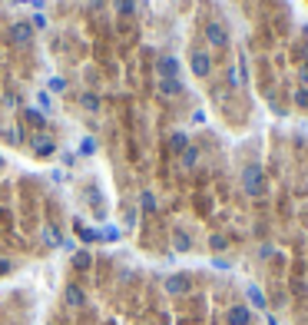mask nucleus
Listing matches in <instances>:
<instances>
[{
    "label": "nucleus",
    "mask_w": 308,
    "mask_h": 325,
    "mask_svg": "<svg viewBox=\"0 0 308 325\" xmlns=\"http://www.w3.org/2000/svg\"><path fill=\"white\" fill-rule=\"evenodd\" d=\"M212 249H225V239H222V236H212Z\"/></svg>",
    "instance_id": "24"
},
{
    "label": "nucleus",
    "mask_w": 308,
    "mask_h": 325,
    "mask_svg": "<svg viewBox=\"0 0 308 325\" xmlns=\"http://www.w3.org/2000/svg\"><path fill=\"white\" fill-rule=\"evenodd\" d=\"M205 40H209L212 47H225V43H229V30H225V23H219V20L205 23Z\"/></svg>",
    "instance_id": "1"
},
{
    "label": "nucleus",
    "mask_w": 308,
    "mask_h": 325,
    "mask_svg": "<svg viewBox=\"0 0 308 325\" xmlns=\"http://www.w3.org/2000/svg\"><path fill=\"white\" fill-rule=\"evenodd\" d=\"M302 80H305V83H308V63H305V67H302Z\"/></svg>",
    "instance_id": "26"
},
{
    "label": "nucleus",
    "mask_w": 308,
    "mask_h": 325,
    "mask_svg": "<svg viewBox=\"0 0 308 325\" xmlns=\"http://www.w3.org/2000/svg\"><path fill=\"white\" fill-rule=\"evenodd\" d=\"M80 103H83L86 110H100V100H96L93 93H83V96H80Z\"/></svg>",
    "instance_id": "18"
},
{
    "label": "nucleus",
    "mask_w": 308,
    "mask_h": 325,
    "mask_svg": "<svg viewBox=\"0 0 308 325\" xmlns=\"http://www.w3.org/2000/svg\"><path fill=\"white\" fill-rule=\"evenodd\" d=\"M249 299H252V302H255V308H265V295H262V289L249 286Z\"/></svg>",
    "instance_id": "15"
},
{
    "label": "nucleus",
    "mask_w": 308,
    "mask_h": 325,
    "mask_svg": "<svg viewBox=\"0 0 308 325\" xmlns=\"http://www.w3.org/2000/svg\"><path fill=\"white\" fill-rule=\"evenodd\" d=\"M63 302H67L70 308H83V306H86V292H83V286L70 282V286L63 289Z\"/></svg>",
    "instance_id": "3"
},
{
    "label": "nucleus",
    "mask_w": 308,
    "mask_h": 325,
    "mask_svg": "<svg viewBox=\"0 0 308 325\" xmlns=\"http://www.w3.org/2000/svg\"><path fill=\"white\" fill-rule=\"evenodd\" d=\"M182 163H186V166H196V150H192V146L182 150Z\"/></svg>",
    "instance_id": "19"
},
{
    "label": "nucleus",
    "mask_w": 308,
    "mask_h": 325,
    "mask_svg": "<svg viewBox=\"0 0 308 325\" xmlns=\"http://www.w3.org/2000/svg\"><path fill=\"white\" fill-rule=\"evenodd\" d=\"M242 183H245L249 192H262V170H258V166H249V170L242 172Z\"/></svg>",
    "instance_id": "7"
},
{
    "label": "nucleus",
    "mask_w": 308,
    "mask_h": 325,
    "mask_svg": "<svg viewBox=\"0 0 308 325\" xmlns=\"http://www.w3.org/2000/svg\"><path fill=\"white\" fill-rule=\"evenodd\" d=\"M76 232H80V239H83V242H96V239H100V232L86 229V226H76Z\"/></svg>",
    "instance_id": "14"
},
{
    "label": "nucleus",
    "mask_w": 308,
    "mask_h": 325,
    "mask_svg": "<svg viewBox=\"0 0 308 325\" xmlns=\"http://www.w3.org/2000/svg\"><path fill=\"white\" fill-rule=\"evenodd\" d=\"M172 150H186V133H176V136H172Z\"/></svg>",
    "instance_id": "21"
},
{
    "label": "nucleus",
    "mask_w": 308,
    "mask_h": 325,
    "mask_svg": "<svg viewBox=\"0 0 308 325\" xmlns=\"http://www.w3.org/2000/svg\"><path fill=\"white\" fill-rule=\"evenodd\" d=\"M156 70H159V80H179V60L176 57H163Z\"/></svg>",
    "instance_id": "5"
},
{
    "label": "nucleus",
    "mask_w": 308,
    "mask_h": 325,
    "mask_svg": "<svg viewBox=\"0 0 308 325\" xmlns=\"http://www.w3.org/2000/svg\"><path fill=\"white\" fill-rule=\"evenodd\" d=\"M30 37H34L30 23H14V27H10V40H14V43H27Z\"/></svg>",
    "instance_id": "8"
},
{
    "label": "nucleus",
    "mask_w": 308,
    "mask_h": 325,
    "mask_svg": "<svg viewBox=\"0 0 308 325\" xmlns=\"http://www.w3.org/2000/svg\"><path fill=\"white\" fill-rule=\"evenodd\" d=\"M116 10H120L123 17H129V14L136 10V0H116Z\"/></svg>",
    "instance_id": "16"
},
{
    "label": "nucleus",
    "mask_w": 308,
    "mask_h": 325,
    "mask_svg": "<svg viewBox=\"0 0 308 325\" xmlns=\"http://www.w3.org/2000/svg\"><path fill=\"white\" fill-rule=\"evenodd\" d=\"M189 63H192V73H196V77H209V70H212V57H209L205 50H192V53H189Z\"/></svg>",
    "instance_id": "2"
},
{
    "label": "nucleus",
    "mask_w": 308,
    "mask_h": 325,
    "mask_svg": "<svg viewBox=\"0 0 308 325\" xmlns=\"http://www.w3.org/2000/svg\"><path fill=\"white\" fill-rule=\"evenodd\" d=\"M23 120H27V123H34V126H43V123H47L43 113H40V110H30V106L23 110Z\"/></svg>",
    "instance_id": "12"
},
{
    "label": "nucleus",
    "mask_w": 308,
    "mask_h": 325,
    "mask_svg": "<svg viewBox=\"0 0 308 325\" xmlns=\"http://www.w3.org/2000/svg\"><path fill=\"white\" fill-rule=\"evenodd\" d=\"M229 325H249V308L245 306H232L229 308Z\"/></svg>",
    "instance_id": "9"
},
{
    "label": "nucleus",
    "mask_w": 308,
    "mask_h": 325,
    "mask_svg": "<svg viewBox=\"0 0 308 325\" xmlns=\"http://www.w3.org/2000/svg\"><path fill=\"white\" fill-rule=\"evenodd\" d=\"M63 86H67V80H60V77H53V80H50V90H56V93H60Z\"/></svg>",
    "instance_id": "23"
},
{
    "label": "nucleus",
    "mask_w": 308,
    "mask_h": 325,
    "mask_svg": "<svg viewBox=\"0 0 308 325\" xmlns=\"http://www.w3.org/2000/svg\"><path fill=\"white\" fill-rule=\"evenodd\" d=\"M73 266L80 269V272H86V269L93 266V256L90 252H76V256H73Z\"/></svg>",
    "instance_id": "11"
},
{
    "label": "nucleus",
    "mask_w": 308,
    "mask_h": 325,
    "mask_svg": "<svg viewBox=\"0 0 308 325\" xmlns=\"http://www.w3.org/2000/svg\"><path fill=\"white\" fill-rule=\"evenodd\" d=\"M17 3H30V0H17Z\"/></svg>",
    "instance_id": "27"
},
{
    "label": "nucleus",
    "mask_w": 308,
    "mask_h": 325,
    "mask_svg": "<svg viewBox=\"0 0 308 325\" xmlns=\"http://www.w3.org/2000/svg\"><path fill=\"white\" fill-rule=\"evenodd\" d=\"M0 166H3V159H0Z\"/></svg>",
    "instance_id": "28"
},
{
    "label": "nucleus",
    "mask_w": 308,
    "mask_h": 325,
    "mask_svg": "<svg viewBox=\"0 0 308 325\" xmlns=\"http://www.w3.org/2000/svg\"><path fill=\"white\" fill-rule=\"evenodd\" d=\"M189 286H192V282H189V275H169V279H166V292H169V295H186V292H189Z\"/></svg>",
    "instance_id": "4"
},
{
    "label": "nucleus",
    "mask_w": 308,
    "mask_h": 325,
    "mask_svg": "<svg viewBox=\"0 0 308 325\" xmlns=\"http://www.w3.org/2000/svg\"><path fill=\"white\" fill-rule=\"evenodd\" d=\"M3 272H10V262H7V259H0V275H3Z\"/></svg>",
    "instance_id": "25"
},
{
    "label": "nucleus",
    "mask_w": 308,
    "mask_h": 325,
    "mask_svg": "<svg viewBox=\"0 0 308 325\" xmlns=\"http://www.w3.org/2000/svg\"><path fill=\"white\" fill-rule=\"evenodd\" d=\"M30 146H34V153H36V156H50L56 143H53V139H50L47 133H36V136H30Z\"/></svg>",
    "instance_id": "6"
},
{
    "label": "nucleus",
    "mask_w": 308,
    "mask_h": 325,
    "mask_svg": "<svg viewBox=\"0 0 308 325\" xmlns=\"http://www.w3.org/2000/svg\"><path fill=\"white\" fill-rule=\"evenodd\" d=\"M172 242H176V249H179V252H186V249H189V236H186L182 229H176V236H172Z\"/></svg>",
    "instance_id": "17"
},
{
    "label": "nucleus",
    "mask_w": 308,
    "mask_h": 325,
    "mask_svg": "<svg viewBox=\"0 0 308 325\" xmlns=\"http://www.w3.org/2000/svg\"><path fill=\"white\" fill-rule=\"evenodd\" d=\"M295 103H298V106H308V90H295Z\"/></svg>",
    "instance_id": "22"
},
{
    "label": "nucleus",
    "mask_w": 308,
    "mask_h": 325,
    "mask_svg": "<svg viewBox=\"0 0 308 325\" xmlns=\"http://www.w3.org/2000/svg\"><path fill=\"white\" fill-rule=\"evenodd\" d=\"M43 239L50 242V246H60L63 239H60V232H53V229H43Z\"/></svg>",
    "instance_id": "20"
},
{
    "label": "nucleus",
    "mask_w": 308,
    "mask_h": 325,
    "mask_svg": "<svg viewBox=\"0 0 308 325\" xmlns=\"http://www.w3.org/2000/svg\"><path fill=\"white\" fill-rule=\"evenodd\" d=\"M159 93H163V96H179L182 93V83H179V80H159Z\"/></svg>",
    "instance_id": "10"
},
{
    "label": "nucleus",
    "mask_w": 308,
    "mask_h": 325,
    "mask_svg": "<svg viewBox=\"0 0 308 325\" xmlns=\"http://www.w3.org/2000/svg\"><path fill=\"white\" fill-rule=\"evenodd\" d=\"M139 206H143V212H156V196H153V192H143V196H139Z\"/></svg>",
    "instance_id": "13"
}]
</instances>
